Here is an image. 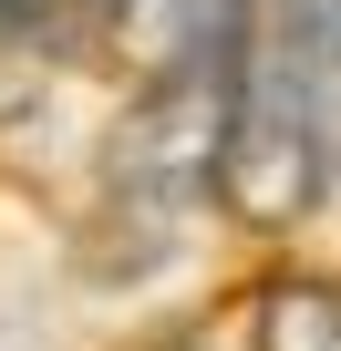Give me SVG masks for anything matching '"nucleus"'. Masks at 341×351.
Listing matches in <instances>:
<instances>
[{
	"instance_id": "obj_6",
	"label": "nucleus",
	"mask_w": 341,
	"mask_h": 351,
	"mask_svg": "<svg viewBox=\"0 0 341 351\" xmlns=\"http://www.w3.org/2000/svg\"><path fill=\"white\" fill-rule=\"evenodd\" d=\"M73 0H0V32H42V21H62Z\"/></svg>"
},
{
	"instance_id": "obj_7",
	"label": "nucleus",
	"mask_w": 341,
	"mask_h": 351,
	"mask_svg": "<svg viewBox=\"0 0 341 351\" xmlns=\"http://www.w3.org/2000/svg\"><path fill=\"white\" fill-rule=\"evenodd\" d=\"M73 11H93V21H104V11H114V0H73Z\"/></svg>"
},
{
	"instance_id": "obj_3",
	"label": "nucleus",
	"mask_w": 341,
	"mask_h": 351,
	"mask_svg": "<svg viewBox=\"0 0 341 351\" xmlns=\"http://www.w3.org/2000/svg\"><path fill=\"white\" fill-rule=\"evenodd\" d=\"M248 21H259V0H114L104 11V32L134 62V83L187 73V62H228L248 42Z\"/></svg>"
},
{
	"instance_id": "obj_4",
	"label": "nucleus",
	"mask_w": 341,
	"mask_h": 351,
	"mask_svg": "<svg viewBox=\"0 0 341 351\" xmlns=\"http://www.w3.org/2000/svg\"><path fill=\"white\" fill-rule=\"evenodd\" d=\"M269 42L290 52V83L320 124V155H331V186H341V0H259Z\"/></svg>"
},
{
	"instance_id": "obj_2",
	"label": "nucleus",
	"mask_w": 341,
	"mask_h": 351,
	"mask_svg": "<svg viewBox=\"0 0 341 351\" xmlns=\"http://www.w3.org/2000/svg\"><path fill=\"white\" fill-rule=\"evenodd\" d=\"M248 52V42H238ZM238 52L228 62H187V73H155L134 83L114 145H104V186L114 207L155 217V228H176L217 197V145H228V83H238Z\"/></svg>"
},
{
	"instance_id": "obj_1",
	"label": "nucleus",
	"mask_w": 341,
	"mask_h": 351,
	"mask_svg": "<svg viewBox=\"0 0 341 351\" xmlns=\"http://www.w3.org/2000/svg\"><path fill=\"white\" fill-rule=\"evenodd\" d=\"M217 197L238 228L279 238L300 228L320 197H331V155H320V124L290 83V52L269 42V21H248V52H238V83H228V145H217Z\"/></svg>"
},
{
	"instance_id": "obj_5",
	"label": "nucleus",
	"mask_w": 341,
	"mask_h": 351,
	"mask_svg": "<svg viewBox=\"0 0 341 351\" xmlns=\"http://www.w3.org/2000/svg\"><path fill=\"white\" fill-rule=\"evenodd\" d=\"M248 351H341V279L279 269L248 300Z\"/></svg>"
}]
</instances>
